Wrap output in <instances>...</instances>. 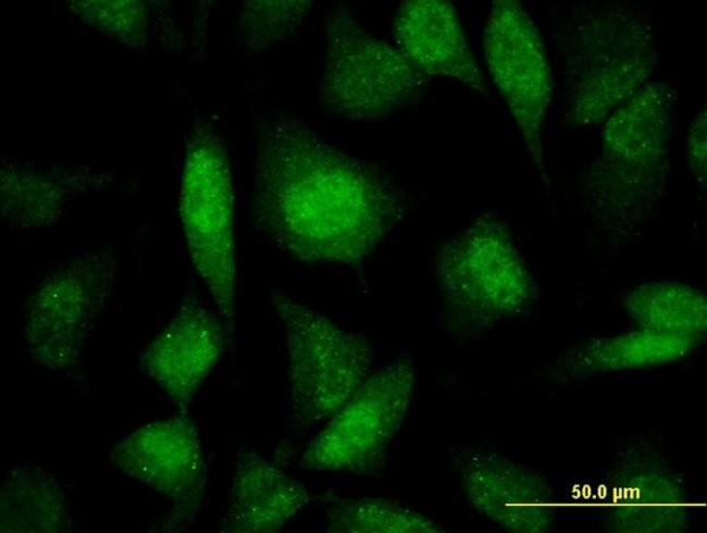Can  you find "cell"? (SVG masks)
Returning a JSON list of instances; mask_svg holds the SVG:
<instances>
[{"mask_svg":"<svg viewBox=\"0 0 707 533\" xmlns=\"http://www.w3.org/2000/svg\"><path fill=\"white\" fill-rule=\"evenodd\" d=\"M605 526L623 533H675L687 528L690 495L680 473L653 444L619 451L607 472Z\"/></svg>","mask_w":707,"mask_h":533,"instance_id":"12","label":"cell"},{"mask_svg":"<svg viewBox=\"0 0 707 533\" xmlns=\"http://www.w3.org/2000/svg\"><path fill=\"white\" fill-rule=\"evenodd\" d=\"M455 468L470 507L500 529L546 533L555 528V494L538 471L484 449L457 451Z\"/></svg>","mask_w":707,"mask_h":533,"instance_id":"13","label":"cell"},{"mask_svg":"<svg viewBox=\"0 0 707 533\" xmlns=\"http://www.w3.org/2000/svg\"><path fill=\"white\" fill-rule=\"evenodd\" d=\"M310 1H250L241 15L246 48L261 52L276 45L301 24Z\"/></svg>","mask_w":707,"mask_h":533,"instance_id":"22","label":"cell"},{"mask_svg":"<svg viewBox=\"0 0 707 533\" xmlns=\"http://www.w3.org/2000/svg\"><path fill=\"white\" fill-rule=\"evenodd\" d=\"M117 275V259L107 249L78 253L41 277L22 317V345L36 365L64 371L82 363Z\"/></svg>","mask_w":707,"mask_h":533,"instance_id":"5","label":"cell"},{"mask_svg":"<svg viewBox=\"0 0 707 533\" xmlns=\"http://www.w3.org/2000/svg\"><path fill=\"white\" fill-rule=\"evenodd\" d=\"M110 461L171 504L153 531L190 528L199 512L207 463L199 430L186 412L147 422L116 442Z\"/></svg>","mask_w":707,"mask_h":533,"instance_id":"11","label":"cell"},{"mask_svg":"<svg viewBox=\"0 0 707 533\" xmlns=\"http://www.w3.org/2000/svg\"><path fill=\"white\" fill-rule=\"evenodd\" d=\"M179 214L193 265L231 334L237 284L234 189L226 150L209 128H196L187 142Z\"/></svg>","mask_w":707,"mask_h":533,"instance_id":"6","label":"cell"},{"mask_svg":"<svg viewBox=\"0 0 707 533\" xmlns=\"http://www.w3.org/2000/svg\"><path fill=\"white\" fill-rule=\"evenodd\" d=\"M393 30L398 49L426 78H448L486 94L484 74L450 1H404L395 15Z\"/></svg>","mask_w":707,"mask_h":533,"instance_id":"15","label":"cell"},{"mask_svg":"<svg viewBox=\"0 0 707 533\" xmlns=\"http://www.w3.org/2000/svg\"><path fill=\"white\" fill-rule=\"evenodd\" d=\"M331 533H441L443 526L404 504L384 497H333L325 506Z\"/></svg>","mask_w":707,"mask_h":533,"instance_id":"19","label":"cell"},{"mask_svg":"<svg viewBox=\"0 0 707 533\" xmlns=\"http://www.w3.org/2000/svg\"><path fill=\"white\" fill-rule=\"evenodd\" d=\"M437 280L452 310L483 323L518 314L532 296L507 228L492 218L477 220L442 250Z\"/></svg>","mask_w":707,"mask_h":533,"instance_id":"9","label":"cell"},{"mask_svg":"<svg viewBox=\"0 0 707 533\" xmlns=\"http://www.w3.org/2000/svg\"><path fill=\"white\" fill-rule=\"evenodd\" d=\"M426 77L398 49L368 32L345 7L326 16L320 101L351 122L384 120L415 101Z\"/></svg>","mask_w":707,"mask_h":533,"instance_id":"4","label":"cell"},{"mask_svg":"<svg viewBox=\"0 0 707 533\" xmlns=\"http://www.w3.org/2000/svg\"><path fill=\"white\" fill-rule=\"evenodd\" d=\"M227 333L220 315L188 296L142 351L139 368L173 405L186 412L222 359Z\"/></svg>","mask_w":707,"mask_h":533,"instance_id":"14","label":"cell"},{"mask_svg":"<svg viewBox=\"0 0 707 533\" xmlns=\"http://www.w3.org/2000/svg\"><path fill=\"white\" fill-rule=\"evenodd\" d=\"M693 336L644 329L611 339L598 340L578 354L584 371H609L658 364L683 356Z\"/></svg>","mask_w":707,"mask_h":533,"instance_id":"20","label":"cell"},{"mask_svg":"<svg viewBox=\"0 0 707 533\" xmlns=\"http://www.w3.org/2000/svg\"><path fill=\"white\" fill-rule=\"evenodd\" d=\"M251 216L276 249L305 263L356 265L400 222L393 182L301 120H258Z\"/></svg>","mask_w":707,"mask_h":533,"instance_id":"1","label":"cell"},{"mask_svg":"<svg viewBox=\"0 0 707 533\" xmlns=\"http://www.w3.org/2000/svg\"><path fill=\"white\" fill-rule=\"evenodd\" d=\"M272 305L285 335L293 420L303 429L325 423L371 374L364 337L280 292Z\"/></svg>","mask_w":707,"mask_h":533,"instance_id":"3","label":"cell"},{"mask_svg":"<svg viewBox=\"0 0 707 533\" xmlns=\"http://www.w3.org/2000/svg\"><path fill=\"white\" fill-rule=\"evenodd\" d=\"M677 102L678 92L670 83L653 79L603 123L597 190L616 218L632 216L658 184L671 145Z\"/></svg>","mask_w":707,"mask_h":533,"instance_id":"8","label":"cell"},{"mask_svg":"<svg viewBox=\"0 0 707 533\" xmlns=\"http://www.w3.org/2000/svg\"><path fill=\"white\" fill-rule=\"evenodd\" d=\"M3 215L22 228L48 226L91 179L82 173L8 166L1 172Z\"/></svg>","mask_w":707,"mask_h":533,"instance_id":"18","label":"cell"},{"mask_svg":"<svg viewBox=\"0 0 707 533\" xmlns=\"http://www.w3.org/2000/svg\"><path fill=\"white\" fill-rule=\"evenodd\" d=\"M706 102L695 112L686 135V156L689 164L699 179L705 181L706 174Z\"/></svg>","mask_w":707,"mask_h":533,"instance_id":"23","label":"cell"},{"mask_svg":"<svg viewBox=\"0 0 707 533\" xmlns=\"http://www.w3.org/2000/svg\"><path fill=\"white\" fill-rule=\"evenodd\" d=\"M73 526L69 495L54 474L28 464L1 473L2 533H66Z\"/></svg>","mask_w":707,"mask_h":533,"instance_id":"17","label":"cell"},{"mask_svg":"<svg viewBox=\"0 0 707 533\" xmlns=\"http://www.w3.org/2000/svg\"><path fill=\"white\" fill-rule=\"evenodd\" d=\"M568 122L601 126L654 78L660 42L654 18L629 1L574 4L565 27Z\"/></svg>","mask_w":707,"mask_h":533,"instance_id":"2","label":"cell"},{"mask_svg":"<svg viewBox=\"0 0 707 533\" xmlns=\"http://www.w3.org/2000/svg\"><path fill=\"white\" fill-rule=\"evenodd\" d=\"M311 500L306 486L252 449L235 455L221 531L274 533Z\"/></svg>","mask_w":707,"mask_h":533,"instance_id":"16","label":"cell"},{"mask_svg":"<svg viewBox=\"0 0 707 533\" xmlns=\"http://www.w3.org/2000/svg\"><path fill=\"white\" fill-rule=\"evenodd\" d=\"M629 303L631 314L644 329L693 336L706 326L705 301L683 287L640 290Z\"/></svg>","mask_w":707,"mask_h":533,"instance_id":"21","label":"cell"},{"mask_svg":"<svg viewBox=\"0 0 707 533\" xmlns=\"http://www.w3.org/2000/svg\"><path fill=\"white\" fill-rule=\"evenodd\" d=\"M483 51L488 74L532 160L544 173L543 127L554 82L543 38L522 3L513 0L492 3Z\"/></svg>","mask_w":707,"mask_h":533,"instance_id":"10","label":"cell"},{"mask_svg":"<svg viewBox=\"0 0 707 533\" xmlns=\"http://www.w3.org/2000/svg\"><path fill=\"white\" fill-rule=\"evenodd\" d=\"M414 386L409 360H395L371 373L310 441L299 467L355 474L380 468L407 418Z\"/></svg>","mask_w":707,"mask_h":533,"instance_id":"7","label":"cell"}]
</instances>
